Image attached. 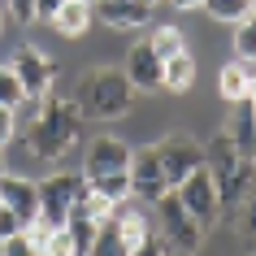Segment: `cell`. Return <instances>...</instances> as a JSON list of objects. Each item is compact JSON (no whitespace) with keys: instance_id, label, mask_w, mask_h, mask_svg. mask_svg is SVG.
<instances>
[{"instance_id":"2","label":"cell","mask_w":256,"mask_h":256,"mask_svg":"<svg viewBox=\"0 0 256 256\" xmlns=\"http://www.w3.org/2000/svg\"><path fill=\"white\" fill-rule=\"evenodd\" d=\"M135 104V87L130 78L122 74V70H87L78 82V92H74V108L82 113V122H118L130 113Z\"/></svg>"},{"instance_id":"11","label":"cell","mask_w":256,"mask_h":256,"mask_svg":"<svg viewBox=\"0 0 256 256\" xmlns=\"http://www.w3.org/2000/svg\"><path fill=\"white\" fill-rule=\"evenodd\" d=\"M108 217H113L118 234L126 239V248H139V243L152 239V230H156V217H152V213H148V204L135 200V196H130V200H118Z\"/></svg>"},{"instance_id":"24","label":"cell","mask_w":256,"mask_h":256,"mask_svg":"<svg viewBox=\"0 0 256 256\" xmlns=\"http://www.w3.org/2000/svg\"><path fill=\"white\" fill-rule=\"evenodd\" d=\"M96 191H100V196H104V200H130V174H104V178H96L92 182Z\"/></svg>"},{"instance_id":"14","label":"cell","mask_w":256,"mask_h":256,"mask_svg":"<svg viewBox=\"0 0 256 256\" xmlns=\"http://www.w3.org/2000/svg\"><path fill=\"white\" fill-rule=\"evenodd\" d=\"M96 18L118 30H139L152 18V0H92Z\"/></svg>"},{"instance_id":"1","label":"cell","mask_w":256,"mask_h":256,"mask_svg":"<svg viewBox=\"0 0 256 256\" xmlns=\"http://www.w3.org/2000/svg\"><path fill=\"white\" fill-rule=\"evenodd\" d=\"M78 139H82V113L74 108V100L48 92L26 126V152L35 161H61Z\"/></svg>"},{"instance_id":"38","label":"cell","mask_w":256,"mask_h":256,"mask_svg":"<svg viewBox=\"0 0 256 256\" xmlns=\"http://www.w3.org/2000/svg\"><path fill=\"white\" fill-rule=\"evenodd\" d=\"M0 256H4V243H0Z\"/></svg>"},{"instance_id":"22","label":"cell","mask_w":256,"mask_h":256,"mask_svg":"<svg viewBox=\"0 0 256 256\" xmlns=\"http://www.w3.org/2000/svg\"><path fill=\"white\" fill-rule=\"evenodd\" d=\"M108 213H113V200H104V196H100V191H96L92 182H87L82 200L74 204V213H70V217H92V222H104Z\"/></svg>"},{"instance_id":"29","label":"cell","mask_w":256,"mask_h":256,"mask_svg":"<svg viewBox=\"0 0 256 256\" xmlns=\"http://www.w3.org/2000/svg\"><path fill=\"white\" fill-rule=\"evenodd\" d=\"M14 135H18V108H4V104H0V148H4Z\"/></svg>"},{"instance_id":"26","label":"cell","mask_w":256,"mask_h":256,"mask_svg":"<svg viewBox=\"0 0 256 256\" xmlns=\"http://www.w3.org/2000/svg\"><path fill=\"white\" fill-rule=\"evenodd\" d=\"M239 234H243V243L256 252V187L248 191V200H243V226H239Z\"/></svg>"},{"instance_id":"9","label":"cell","mask_w":256,"mask_h":256,"mask_svg":"<svg viewBox=\"0 0 256 256\" xmlns=\"http://www.w3.org/2000/svg\"><path fill=\"white\" fill-rule=\"evenodd\" d=\"M165 191H174V187H170V178H165V170H161L156 148L135 152V156H130V196L144 200V204H156Z\"/></svg>"},{"instance_id":"12","label":"cell","mask_w":256,"mask_h":256,"mask_svg":"<svg viewBox=\"0 0 256 256\" xmlns=\"http://www.w3.org/2000/svg\"><path fill=\"white\" fill-rule=\"evenodd\" d=\"M0 204L4 208H14L22 222H35L40 217V182H30L22 174H0Z\"/></svg>"},{"instance_id":"31","label":"cell","mask_w":256,"mask_h":256,"mask_svg":"<svg viewBox=\"0 0 256 256\" xmlns=\"http://www.w3.org/2000/svg\"><path fill=\"white\" fill-rule=\"evenodd\" d=\"M4 256H44V252H35V248H30L26 230H22V234H14V239H4Z\"/></svg>"},{"instance_id":"33","label":"cell","mask_w":256,"mask_h":256,"mask_svg":"<svg viewBox=\"0 0 256 256\" xmlns=\"http://www.w3.org/2000/svg\"><path fill=\"white\" fill-rule=\"evenodd\" d=\"M61 4H66V0H35V22H52Z\"/></svg>"},{"instance_id":"18","label":"cell","mask_w":256,"mask_h":256,"mask_svg":"<svg viewBox=\"0 0 256 256\" xmlns=\"http://www.w3.org/2000/svg\"><path fill=\"white\" fill-rule=\"evenodd\" d=\"M87 256H130L126 239H122L118 226H113V217L100 222V234H96V243H92V252H87Z\"/></svg>"},{"instance_id":"13","label":"cell","mask_w":256,"mask_h":256,"mask_svg":"<svg viewBox=\"0 0 256 256\" xmlns=\"http://www.w3.org/2000/svg\"><path fill=\"white\" fill-rule=\"evenodd\" d=\"M126 78L135 92H161V78H165V66L161 56L152 52V44H135L130 52H126Z\"/></svg>"},{"instance_id":"7","label":"cell","mask_w":256,"mask_h":256,"mask_svg":"<svg viewBox=\"0 0 256 256\" xmlns=\"http://www.w3.org/2000/svg\"><path fill=\"white\" fill-rule=\"evenodd\" d=\"M156 156H161V170H165V178H170V187H178L187 174H196L204 165V144L178 130V135H165L161 144H156Z\"/></svg>"},{"instance_id":"27","label":"cell","mask_w":256,"mask_h":256,"mask_svg":"<svg viewBox=\"0 0 256 256\" xmlns=\"http://www.w3.org/2000/svg\"><path fill=\"white\" fill-rule=\"evenodd\" d=\"M22 230H26V222H22L14 208H4V204H0V243L14 239V234H22Z\"/></svg>"},{"instance_id":"19","label":"cell","mask_w":256,"mask_h":256,"mask_svg":"<svg viewBox=\"0 0 256 256\" xmlns=\"http://www.w3.org/2000/svg\"><path fill=\"white\" fill-rule=\"evenodd\" d=\"M66 234H70V243H74V256H87L92 243H96V234H100V222H92V217H70Z\"/></svg>"},{"instance_id":"17","label":"cell","mask_w":256,"mask_h":256,"mask_svg":"<svg viewBox=\"0 0 256 256\" xmlns=\"http://www.w3.org/2000/svg\"><path fill=\"white\" fill-rule=\"evenodd\" d=\"M148 44H152V52L161 56V66H165V61H174L178 52H187V44H182V30H178V26H156L148 35Z\"/></svg>"},{"instance_id":"40","label":"cell","mask_w":256,"mask_h":256,"mask_svg":"<svg viewBox=\"0 0 256 256\" xmlns=\"http://www.w3.org/2000/svg\"><path fill=\"white\" fill-rule=\"evenodd\" d=\"M152 4H156V0H152Z\"/></svg>"},{"instance_id":"6","label":"cell","mask_w":256,"mask_h":256,"mask_svg":"<svg viewBox=\"0 0 256 256\" xmlns=\"http://www.w3.org/2000/svg\"><path fill=\"white\" fill-rule=\"evenodd\" d=\"M174 196L182 200V208H187L200 226H213L217 217H222V196H217V182H213V174H208V165H200L196 174H187L174 187Z\"/></svg>"},{"instance_id":"23","label":"cell","mask_w":256,"mask_h":256,"mask_svg":"<svg viewBox=\"0 0 256 256\" xmlns=\"http://www.w3.org/2000/svg\"><path fill=\"white\" fill-rule=\"evenodd\" d=\"M234 61H256V14H248L234 30Z\"/></svg>"},{"instance_id":"34","label":"cell","mask_w":256,"mask_h":256,"mask_svg":"<svg viewBox=\"0 0 256 256\" xmlns=\"http://www.w3.org/2000/svg\"><path fill=\"white\" fill-rule=\"evenodd\" d=\"M170 4H174V9H200L204 0H170Z\"/></svg>"},{"instance_id":"25","label":"cell","mask_w":256,"mask_h":256,"mask_svg":"<svg viewBox=\"0 0 256 256\" xmlns=\"http://www.w3.org/2000/svg\"><path fill=\"white\" fill-rule=\"evenodd\" d=\"M22 100H26V92H22L14 66H0V104H4V108H18Z\"/></svg>"},{"instance_id":"15","label":"cell","mask_w":256,"mask_h":256,"mask_svg":"<svg viewBox=\"0 0 256 256\" xmlns=\"http://www.w3.org/2000/svg\"><path fill=\"white\" fill-rule=\"evenodd\" d=\"M92 18H96L92 0H66V4L56 9L52 26L61 30V35H70V40H78V35H87V26H92Z\"/></svg>"},{"instance_id":"5","label":"cell","mask_w":256,"mask_h":256,"mask_svg":"<svg viewBox=\"0 0 256 256\" xmlns=\"http://www.w3.org/2000/svg\"><path fill=\"white\" fill-rule=\"evenodd\" d=\"M87 178L82 174H52L40 182V222H48L52 230H61L74 213V204L82 200Z\"/></svg>"},{"instance_id":"3","label":"cell","mask_w":256,"mask_h":256,"mask_svg":"<svg viewBox=\"0 0 256 256\" xmlns=\"http://www.w3.org/2000/svg\"><path fill=\"white\" fill-rule=\"evenodd\" d=\"M204 165L217 182V196H222V208H239L248 200V191L256 187V165L234 148V139L226 130H217L204 148Z\"/></svg>"},{"instance_id":"10","label":"cell","mask_w":256,"mask_h":256,"mask_svg":"<svg viewBox=\"0 0 256 256\" xmlns=\"http://www.w3.org/2000/svg\"><path fill=\"white\" fill-rule=\"evenodd\" d=\"M130 156L135 152L126 148L122 139H113V135L96 139L92 148H87V161H82V178L96 182V178H104V174H130Z\"/></svg>"},{"instance_id":"4","label":"cell","mask_w":256,"mask_h":256,"mask_svg":"<svg viewBox=\"0 0 256 256\" xmlns=\"http://www.w3.org/2000/svg\"><path fill=\"white\" fill-rule=\"evenodd\" d=\"M152 217H156V234L165 239V248H174L182 256H196L204 248V226L182 208V200L174 191H165L161 200L152 204Z\"/></svg>"},{"instance_id":"16","label":"cell","mask_w":256,"mask_h":256,"mask_svg":"<svg viewBox=\"0 0 256 256\" xmlns=\"http://www.w3.org/2000/svg\"><path fill=\"white\" fill-rule=\"evenodd\" d=\"M191 82H196V61H191V52H178L174 61H165V78H161L165 92H191Z\"/></svg>"},{"instance_id":"36","label":"cell","mask_w":256,"mask_h":256,"mask_svg":"<svg viewBox=\"0 0 256 256\" xmlns=\"http://www.w3.org/2000/svg\"><path fill=\"white\" fill-rule=\"evenodd\" d=\"M0 174H4V148H0Z\"/></svg>"},{"instance_id":"35","label":"cell","mask_w":256,"mask_h":256,"mask_svg":"<svg viewBox=\"0 0 256 256\" xmlns=\"http://www.w3.org/2000/svg\"><path fill=\"white\" fill-rule=\"evenodd\" d=\"M248 100H252V104H256V82H252V87H248Z\"/></svg>"},{"instance_id":"32","label":"cell","mask_w":256,"mask_h":256,"mask_svg":"<svg viewBox=\"0 0 256 256\" xmlns=\"http://www.w3.org/2000/svg\"><path fill=\"white\" fill-rule=\"evenodd\" d=\"M9 14H14L22 26H30V22H35V0H9Z\"/></svg>"},{"instance_id":"30","label":"cell","mask_w":256,"mask_h":256,"mask_svg":"<svg viewBox=\"0 0 256 256\" xmlns=\"http://www.w3.org/2000/svg\"><path fill=\"white\" fill-rule=\"evenodd\" d=\"M44 256H74V243H70L66 226H61V230H52V239H48V252H44Z\"/></svg>"},{"instance_id":"28","label":"cell","mask_w":256,"mask_h":256,"mask_svg":"<svg viewBox=\"0 0 256 256\" xmlns=\"http://www.w3.org/2000/svg\"><path fill=\"white\" fill-rule=\"evenodd\" d=\"M26 239H30V248H35V252H48V239H52V226L35 217V222L26 226Z\"/></svg>"},{"instance_id":"39","label":"cell","mask_w":256,"mask_h":256,"mask_svg":"<svg viewBox=\"0 0 256 256\" xmlns=\"http://www.w3.org/2000/svg\"><path fill=\"white\" fill-rule=\"evenodd\" d=\"M252 14H256V0H252Z\"/></svg>"},{"instance_id":"37","label":"cell","mask_w":256,"mask_h":256,"mask_svg":"<svg viewBox=\"0 0 256 256\" xmlns=\"http://www.w3.org/2000/svg\"><path fill=\"white\" fill-rule=\"evenodd\" d=\"M0 30H4V14H0Z\"/></svg>"},{"instance_id":"21","label":"cell","mask_w":256,"mask_h":256,"mask_svg":"<svg viewBox=\"0 0 256 256\" xmlns=\"http://www.w3.org/2000/svg\"><path fill=\"white\" fill-rule=\"evenodd\" d=\"M200 9H208V18H217V22H234L239 26L243 18L252 14V0H204Z\"/></svg>"},{"instance_id":"8","label":"cell","mask_w":256,"mask_h":256,"mask_svg":"<svg viewBox=\"0 0 256 256\" xmlns=\"http://www.w3.org/2000/svg\"><path fill=\"white\" fill-rule=\"evenodd\" d=\"M9 66H14V74H18V82H22L26 100H44V96L52 92V82H56V66L40 52V48H30V44H26V48H18Z\"/></svg>"},{"instance_id":"20","label":"cell","mask_w":256,"mask_h":256,"mask_svg":"<svg viewBox=\"0 0 256 256\" xmlns=\"http://www.w3.org/2000/svg\"><path fill=\"white\" fill-rule=\"evenodd\" d=\"M217 92H222V100H230V104L248 100V78H243V66H239V61H230V66L222 70V78H217Z\"/></svg>"}]
</instances>
